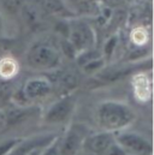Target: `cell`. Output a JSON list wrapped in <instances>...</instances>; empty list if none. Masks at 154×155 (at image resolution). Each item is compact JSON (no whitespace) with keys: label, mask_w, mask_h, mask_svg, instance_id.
<instances>
[{"label":"cell","mask_w":154,"mask_h":155,"mask_svg":"<svg viewBox=\"0 0 154 155\" xmlns=\"http://www.w3.org/2000/svg\"><path fill=\"white\" fill-rule=\"evenodd\" d=\"M135 112L125 104L118 101H105L95 112V119L102 131L117 134L124 131L135 120Z\"/></svg>","instance_id":"6da1fadb"},{"label":"cell","mask_w":154,"mask_h":155,"mask_svg":"<svg viewBox=\"0 0 154 155\" xmlns=\"http://www.w3.org/2000/svg\"><path fill=\"white\" fill-rule=\"evenodd\" d=\"M116 142L126 155H153V143L147 137L131 131L115 134Z\"/></svg>","instance_id":"7a4b0ae2"},{"label":"cell","mask_w":154,"mask_h":155,"mask_svg":"<svg viewBox=\"0 0 154 155\" xmlns=\"http://www.w3.org/2000/svg\"><path fill=\"white\" fill-rule=\"evenodd\" d=\"M87 136L88 130L83 125H71L62 136H58L59 155H78L82 150V144Z\"/></svg>","instance_id":"3957f363"},{"label":"cell","mask_w":154,"mask_h":155,"mask_svg":"<svg viewBox=\"0 0 154 155\" xmlns=\"http://www.w3.org/2000/svg\"><path fill=\"white\" fill-rule=\"evenodd\" d=\"M28 65L35 70H51L59 63L58 53L46 46H38L33 48L28 54Z\"/></svg>","instance_id":"277c9868"},{"label":"cell","mask_w":154,"mask_h":155,"mask_svg":"<svg viewBox=\"0 0 154 155\" xmlns=\"http://www.w3.org/2000/svg\"><path fill=\"white\" fill-rule=\"evenodd\" d=\"M116 142L115 134L100 131L88 134L82 144V150L85 155H104L105 152Z\"/></svg>","instance_id":"5b68a950"},{"label":"cell","mask_w":154,"mask_h":155,"mask_svg":"<svg viewBox=\"0 0 154 155\" xmlns=\"http://www.w3.org/2000/svg\"><path fill=\"white\" fill-rule=\"evenodd\" d=\"M76 101L72 96H66L64 99H60L55 104H53L46 114L43 117L45 123L54 125V124H62L66 121L75 110Z\"/></svg>","instance_id":"8992f818"},{"label":"cell","mask_w":154,"mask_h":155,"mask_svg":"<svg viewBox=\"0 0 154 155\" xmlns=\"http://www.w3.org/2000/svg\"><path fill=\"white\" fill-rule=\"evenodd\" d=\"M58 135H38L28 137L24 140H19V142L13 147V149L7 155H29L32 152L38 148H43L49 144L53 140H55Z\"/></svg>","instance_id":"52a82bcc"},{"label":"cell","mask_w":154,"mask_h":155,"mask_svg":"<svg viewBox=\"0 0 154 155\" xmlns=\"http://www.w3.org/2000/svg\"><path fill=\"white\" fill-rule=\"evenodd\" d=\"M52 90L51 83L45 78H33L23 88V95L28 100H36L47 96Z\"/></svg>","instance_id":"ba28073f"},{"label":"cell","mask_w":154,"mask_h":155,"mask_svg":"<svg viewBox=\"0 0 154 155\" xmlns=\"http://www.w3.org/2000/svg\"><path fill=\"white\" fill-rule=\"evenodd\" d=\"M72 43L77 48H85L93 43L92 30L87 25H79L72 31Z\"/></svg>","instance_id":"9c48e42d"},{"label":"cell","mask_w":154,"mask_h":155,"mask_svg":"<svg viewBox=\"0 0 154 155\" xmlns=\"http://www.w3.org/2000/svg\"><path fill=\"white\" fill-rule=\"evenodd\" d=\"M134 93L135 95L142 100L146 101L151 96V84L145 75H139L134 79Z\"/></svg>","instance_id":"30bf717a"},{"label":"cell","mask_w":154,"mask_h":155,"mask_svg":"<svg viewBox=\"0 0 154 155\" xmlns=\"http://www.w3.org/2000/svg\"><path fill=\"white\" fill-rule=\"evenodd\" d=\"M16 64L11 59H4L0 61V78L8 79L16 74Z\"/></svg>","instance_id":"8fae6325"},{"label":"cell","mask_w":154,"mask_h":155,"mask_svg":"<svg viewBox=\"0 0 154 155\" xmlns=\"http://www.w3.org/2000/svg\"><path fill=\"white\" fill-rule=\"evenodd\" d=\"M21 138H10V140H6L4 142L0 143V155H7L12 149L13 147L19 142Z\"/></svg>","instance_id":"7c38bea8"},{"label":"cell","mask_w":154,"mask_h":155,"mask_svg":"<svg viewBox=\"0 0 154 155\" xmlns=\"http://www.w3.org/2000/svg\"><path fill=\"white\" fill-rule=\"evenodd\" d=\"M40 155H59V149H58V137L53 140L48 146H46Z\"/></svg>","instance_id":"4fadbf2b"},{"label":"cell","mask_w":154,"mask_h":155,"mask_svg":"<svg viewBox=\"0 0 154 155\" xmlns=\"http://www.w3.org/2000/svg\"><path fill=\"white\" fill-rule=\"evenodd\" d=\"M43 5L51 12H57V11H60L63 8L62 4L58 0H45L43 1Z\"/></svg>","instance_id":"5bb4252c"},{"label":"cell","mask_w":154,"mask_h":155,"mask_svg":"<svg viewBox=\"0 0 154 155\" xmlns=\"http://www.w3.org/2000/svg\"><path fill=\"white\" fill-rule=\"evenodd\" d=\"M102 66V60L101 59H95V60H92L87 64H84V70L88 71V72H92L94 70H99L100 68Z\"/></svg>","instance_id":"9a60e30c"},{"label":"cell","mask_w":154,"mask_h":155,"mask_svg":"<svg viewBox=\"0 0 154 155\" xmlns=\"http://www.w3.org/2000/svg\"><path fill=\"white\" fill-rule=\"evenodd\" d=\"M104 155H126V154H125V152L120 148V146H119L117 142H115V143L105 152Z\"/></svg>","instance_id":"2e32d148"},{"label":"cell","mask_w":154,"mask_h":155,"mask_svg":"<svg viewBox=\"0 0 154 155\" xmlns=\"http://www.w3.org/2000/svg\"><path fill=\"white\" fill-rule=\"evenodd\" d=\"M7 113L5 111H0V131L4 130L5 127H7Z\"/></svg>","instance_id":"e0dca14e"},{"label":"cell","mask_w":154,"mask_h":155,"mask_svg":"<svg viewBox=\"0 0 154 155\" xmlns=\"http://www.w3.org/2000/svg\"><path fill=\"white\" fill-rule=\"evenodd\" d=\"M115 46H116V38H112V39L106 43V46H105V51H106V53H107V54H111L112 51H113V48H115Z\"/></svg>","instance_id":"ac0fdd59"},{"label":"cell","mask_w":154,"mask_h":155,"mask_svg":"<svg viewBox=\"0 0 154 155\" xmlns=\"http://www.w3.org/2000/svg\"><path fill=\"white\" fill-rule=\"evenodd\" d=\"M107 4H111V5H117V4H120L122 0H106Z\"/></svg>","instance_id":"d6986e66"},{"label":"cell","mask_w":154,"mask_h":155,"mask_svg":"<svg viewBox=\"0 0 154 155\" xmlns=\"http://www.w3.org/2000/svg\"><path fill=\"white\" fill-rule=\"evenodd\" d=\"M0 30H1V18H0Z\"/></svg>","instance_id":"ffe728a7"}]
</instances>
